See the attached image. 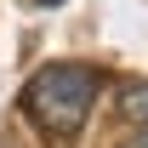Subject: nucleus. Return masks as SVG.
Returning <instances> with one entry per match:
<instances>
[{
	"mask_svg": "<svg viewBox=\"0 0 148 148\" xmlns=\"http://www.w3.org/2000/svg\"><path fill=\"white\" fill-rule=\"evenodd\" d=\"M97 91H103V74H97L91 63H46V69L29 80V91H23V114H29L46 137L69 143L74 131L91 120Z\"/></svg>",
	"mask_w": 148,
	"mask_h": 148,
	"instance_id": "f257e3e1",
	"label": "nucleus"
},
{
	"mask_svg": "<svg viewBox=\"0 0 148 148\" xmlns=\"http://www.w3.org/2000/svg\"><path fill=\"white\" fill-rule=\"evenodd\" d=\"M120 120H137V125L148 131V80H137V86L120 91Z\"/></svg>",
	"mask_w": 148,
	"mask_h": 148,
	"instance_id": "f03ea898",
	"label": "nucleus"
},
{
	"mask_svg": "<svg viewBox=\"0 0 148 148\" xmlns=\"http://www.w3.org/2000/svg\"><path fill=\"white\" fill-rule=\"evenodd\" d=\"M120 148H148V131H137V137H125Z\"/></svg>",
	"mask_w": 148,
	"mask_h": 148,
	"instance_id": "7ed1b4c3",
	"label": "nucleus"
},
{
	"mask_svg": "<svg viewBox=\"0 0 148 148\" xmlns=\"http://www.w3.org/2000/svg\"><path fill=\"white\" fill-rule=\"evenodd\" d=\"M34 6H63V0H34Z\"/></svg>",
	"mask_w": 148,
	"mask_h": 148,
	"instance_id": "20e7f679",
	"label": "nucleus"
}]
</instances>
